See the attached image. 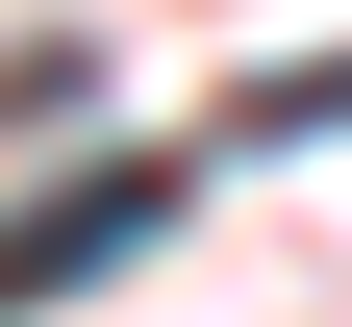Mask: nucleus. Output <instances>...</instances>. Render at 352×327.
Wrapping results in <instances>:
<instances>
[{
	"label": "nucleus",
	"instance_id": "obj_1",
	"mask_svg": "<svg viewBox=\"0 0 352 327\" xmlns=\"http://www.w3.org/2000/svg\"><path fill=\"white\" fill-rule=\"evenodd\" d=\"M151 226H176V151H101V176H51V202L0 226V327H25V302H76V277H126Z\"/></svg>",
	"mask_w": 352,
	"mask_h": 327
}]
</instances>
